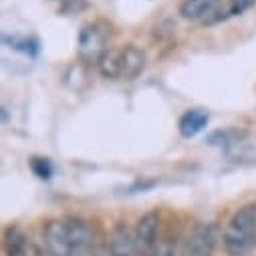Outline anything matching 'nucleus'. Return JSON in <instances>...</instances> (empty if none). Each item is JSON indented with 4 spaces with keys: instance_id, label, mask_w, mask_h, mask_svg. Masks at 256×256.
<instances>
[{
    "instance_id": "nucleus-1",
    "label": "nucleus",
    "mask_w": 256,
    "mask_h": 256,
    "mask_svg": "<svg viewBox=\"0 0 256 256\" xmlns=\"http://www.w3.org/2000/svg\"><path fill=\"white\" fill-rule=\"evenodd\" d=\"M222 244L228 256H246L256 248V204L240 206L222 232Z\"/></svg>"
},
{
    "instance_id": "nucleus-2",
    "label": "nucleus",
    "mask_w": 256,
    "mask_h": 256,
    "mask_svg": "<svg viewBox=\"0 0 256 256\" xmlns=\"http://www.w3.org/2000/svg\"><path fill=\"white\" fill-rule=\"evenodd\" d=\"M220 240V228L214 222H198L186 234L180 256H212Z\"/></svg>"
},
{
    "instance_id": "nucleus-3",
    "label": "nucleus",
    "mask_w": 256,
    "mask_h": 256,
    "mask_svg": "<svg viewBox=\"0 0 256 256\" xmlns=\"http://www.w3.org/2000/svg\"><path fill=\"white\" fill-rule=\"evenodd\" d=\"M107 38H109V26L105 22H91V24L83 26V30L79 34V52H81V56L85 60L99 62L103 52L109 48Z\"/></svg>"
},
{
    "instance_id": "nucleus-4",
    "label": "nucleus",
    "mask_w": 256,
    "mask_h": 256,
    "mask_svg": "<svg viewBox=\"0 0 256 256\" xmlns=\"http://www.w3.org/2000/svg\"><path fill=\"white\" fill-rule=\"evenodd\" d=\"M160 226H162V216L152 210V212H146L138 224H136V242H138V252L140 256H150L158 244L162 242L160 240Z\"/></svg>"
},
{
    "instance_id": "nucleus-5",
    "label": "nucleus",
    "mask_w": 256,
    "mask_h": 256,
    "mask_svg": "<svg viewBox=\"0 0 256 256\" xmlns=\"http://www.w3.org/2000/svg\"><path fill=\"white\" fill-rule=\"evenodd\" d=\"M65 228H67V238H69L73 256H85L87 252H91L95 244V234L87 220L71 216L65 220Z\"/></svg>"
},
{
    "instance_id": "nucleus-6",
    "label": "nucleus",
    "mask_w": 256,
    "mask_h": 256,
    "mask_svg": "<svg viewBox=\"0 0 256 256\" xmlns=\"http://www.w3.org/2000/svg\"><path fill=\"white\" fill-rule=\"evenodd\" d=\"M109 252L111 256H140L138 242H136V230L130 228L125 222H119L111 228L107 236Z\"/></svg>"
},
{
    "instance_id": "nucleus-7",
    "label": "nucleus",
    "mask_w": 256,
    "mask_h": 256,
    "mask_svg": "<svg viewBox=\"0 0 256 256\" xmlns=\"http://www.w3.org/2000/svg\"><path fill=\"white\" fill-rule=\"evenodd\" d=\"M42 238H44V248L50 256H73V250H71V244L67 238L65 220L46 222V226L42 230Z\"/></svg>"
},
{
    "instance_id": "nucleus-8",
    "label": "nucleus",
    "mask_w": 256,
    "mask_h": 256,
    "mask_svg": "<svg viewBox=\"0 0 256 256\" xmlns=\"http://www.w3.org/2000/svg\"><path fill=\"white\" fill-rule=\"evenodd\" d=\"M148 65V56L146 52L136 46V44H127L123 46V67H121V79L125 81H134L146 71Z\"/></svg>"
},
{
    "instance_id": "nucleus-9",
    "label": "nucleus",
    "mask_w": 256,
    "mask_h": 256,
    "mask_svg": "<svg viewBox=\"0 0 256 256\" xmlns=\"http://www.w3.org/2000/svg\"><path fill=\"white\" fill-rule=\"evenodd\" d=\"M208 121H210V117H208V113L202 111V109H190V111H186V113L180 117V123H178L182 138H186V140L196 138L200 132L206 130Z\"/></svg>"
},
{
    "instance_id": "nucleus-10",
    "label": "nucleus",
    "mask_w": 256,
    "mask_h": 256,
    "mask_svg": "<svg viewBox=\"0 0 256 256\" xmlns=\"http://www.w3.org/2000/svg\"><path fill=\"white\" fill-rule=\"evenodd\" d=\"M224 0H182L180 14L186 20H204L208 14H212Z\"/></svg>"
},
{
    "instance_id": "nucleus-11",
    "label": "nucleus",
    "mask_w": 256,
    "mask_h": 256,
    "mask_svg": "<svg viewBox=\"0 0 256 256\" xmlns=\"http://www.w3.org/2000/svg\"><path fill=\"white\" fill-rule=\"evenodd\" d=\"M28 236L20 226H8L4 230V254L6 256H28Z\"/></svg>"
},
{
    "instance_id": "nucleus-12",
    "label": "nucleus",
    "mask_w": 256,
    "mask_h": 256,
    "mask_svg": "<svg viewBox=\"0 0 256 256\" xmlns=\"http://www.w3.org/2000/svg\"><path fill=\"white\" fill-rule=\"evenodd\" d=\"M99 73L105 79H121V67H123V48H107L103 56L97 62Z\"/></svg>"
},
{
    "instance_id": "nucleus-13",
    "label": "nucleus",
    "mask_w": 256,
    "mask_h": 256,
    "mask_svg": "<svg viewBox=\"0 0 256 256\" xmlns=\"http://www.w3.org/2000/svg\"><path fill=\"white\" fill-rule=\"evenodd\" d=\"M28 164H30V170H32V174H34L36 178H40V180H48V178L52 176V164H50V160L34 156V158H30Z\"/></svg>"
},
{
    "instance_id": "nucleus-14",
    "label": "nucleus",
    "mask_w": 256,
    "mask_h": 256,
    "mask_svg": "<svg viewBox=\"0 0 256 256\" xmlns=\"http://www.w3.org/2000/svg\"><path fill=\"white\" fill-rule=\"evenodd\" d=\"M256 4V0H228L226 6H228V12L230 16H236V14H242L246 12L250 6Z\"/></svg>"
},
{
    "instance_id": "nucleus-15",
    "label": "nucleus",
    "mask_w": 256,
    "mask_h": 256,
    "mask_svg": "<svg viewBox=\"0 0 256 256\" xmlns=\"http://www.w3.org/2000/svg\"><path fill=\"white\" fill-rule=\"evenodd\" d=\"M91 256H111L109 244H107L105 238H95V244L91 248Z\"/></svg>"
},
{
    "instance_id": "nucleus-16",
    "label": "nucleus",
    "mask_w": 256,
    "mask_h": 256,
    "mask_svg": "<svg viewBox=\"0 0 256 256\" xmlns=\"http://www.w3.org/2000/svg\"><path fill=\"white\" fill-rule=\"evenodd\" d=\"M150 256H174V244L170 240H162Z\"/></svg>"
}]
</instances>
